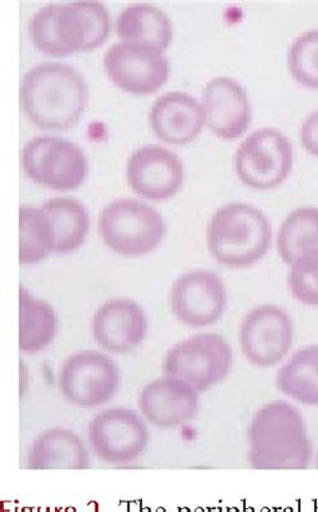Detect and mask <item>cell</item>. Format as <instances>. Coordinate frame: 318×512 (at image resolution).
Returning <instances> with one entry per match:
<instances>
[{
    "mask_svg": "<svg viewBox=\"0 0 318 512\" xmlns=\"http://www.w3.org/2000/svg\"><path fill=\"white\" fill-rule=\"evenodd\" d=\"M249 461L255 469H306L312 443L301 413L284 401L270 402L249 426Z\"/></svg>",
    "mask_w": 318,
    "mask_h": 512,
    "instance_id": "6da1fadb",
    "label": "cell"
},
{
    "mask_svg": "<svg viewBox=\"0 0 318 512\" xmlns=\"http://www.w3.org/2000/svg\"><path fill=\"white\" fill-rule=\"evenodd\" d=\"M21 103L27 116L42 128H66L76 123L88 103L81 73L60 62H42L23 77Z\"/></svg>",
    "mask_w": 318,
    "mask_h": 512,
    "instance_id": "7a4b0ae2",
    "label": "cell"
},
{
    "mask_svg": "<svg viewBox=\"0 0 318 512\" xmlns=\"http://www.w3.org/2000/svg\"><path fill=\"white\" fill-rule=\"evenodd\" d=\"M268 217L249 203L219 207L207 229V245L219 264L229 268L250 267L261 260L272 244Z\"/></svg>",
    "mask_w": 318,
    "mask_h": 512,
    "instance_id": "3957f363",
    "label": "cell"
},
{
    "mask_svg": "<svg viewBox=\"0 0 318 512\" xmlns=\"http://www.w3.org/2000/svg\"><path fill=\"white\" fill-rule=\"evenodd\" d=\"M98 232L105 245L123 256L151 253L166 236L159 211L132 198L116 199L101 211Z\"/></svg>",
    "mask_w": 318,
    "mask_h": 512,
    "instance_id": "277c9868",
    "label": "cell"
},
{
    "mask_svg": "<svg viewBox=\"0 0 318 512\" xmlns=\"http://www.w3.org/2000/svg\"><path fill=\"white\" fill-rule=\"evenodd\" d=\"M233 366V351L218 334H198L184 339L168 351L163 371L168 377L190 383L204 392L223 381Z\"/></svg>",
    "mask_w": 318,
    "mask_h": 512,
    "instance_id": "5b68a950",
    "label": "cell"
},
{
    "mask_svg": "<svg viewBox=\"0 0 318 512\" xmlns=\"http://www.w3.org/2000/svg\"><path fill=\"white\" fill-rule=\"evenodd\" d=\"M293 166L290 140L276 128H259L247 136L235 154V170L247 186L273 189L288 178Z\"/></svg>",
    "mask_w": 318,
    "mask_h": 512,
    "instance_id": "8992f818",
    "label": "cell"
},
{
    "mask_svg": "<svg viewBox=\"0 0 318 512\" xmlns=\"http://www.w3.org/2000/svg\"><path fill=\"white\" fill-rule=\"evenodd\" d=\"M23 170L33 181L56 190L80 186L88 174V159L77 144L56 136H39L22 152Z\"/></svg>",
    "mask_w": 318,
    "mask_h": 512,
    "instance_id": "52a82bcc",
    "label": "cell"
},
{
    "mask_svg": "<svg viewBox=\"0 0 318 512\" xmlns=\"http://www.w3.org/2000/svg\"><path fill=\"white\" fill-rule=\"evenodd\" d=\"M116 363L97 351H81L66 359L60 373V388L70 404L97 408L111 401L119 389Z\"/></svg>",
    "mask_w": 318,
    "mask_h": 512,
    "instance_id": "ba28073f",
    "label": "cell"
},
{
    "mask_svg": "<svg viewBox=\"0 0 318 512\" xmlns=\"http://www.w3.org/2000/svg\"><path fill=\"white\" fill-rule=\"evenodd\" d=\"M164 50L144 42L120 41L106 50L104 66L112 81L125 91L152 93L167 81L170 73Z\"/></svg>",
    "mask_w": 318,
    "mask_h": 512,
    "instance_id": "9c48e42d",
    "label": "cell"
},
{
    "mask_svg": "<svg viewBox=\"0 0 318 512\" xmlns=\"http://www.w3.org/2000/svg\"><path fill=\"white\" fill-rule=\"evenodd\" d=\"M294 326L282 308L265 304L247 314L239 331L242 353L254 366H276L293 345Z\"/></svg>",
    "mask_w": 318,
    "mask_h": 512,
    "instance_id": "30bf717a",
    "label": "cell"
},
{
    "mask_svg": "<svg viewBox=\"0 0 318 512\" xmlns=\"http://www.w3.org/2000/svg\"><path fill=\"white\" fill-rule=\"evenodd\" d=\"M89 441L94 453L109 464L135 461L148 445L147 426L127 409H108L89 424Z\"/></svg>",
    "mask_w": 318,
    "mask_h": 512,
    "instance_id": "8fae6325",
    "label": "cell"
},
{
    "mask_svg": "<svg viewBox=\"0 0 318 512\" xmlns=\"http://www.w3.org/2000/svg\"><path fill=\"white\" fill-rule=\"evenodd\" d=\"M225 284L215 273L195 269L175 281L171 307L180 323L191 327L215 324L226 310Z\"/></svg>",
    "mask_w": 318,
    "mask_h": 512,
    "instance_id": "7c38bea8",
    "label": "cell"
},
{
    "mask_svg": "<svg viewBox=\"0 0 318 512\" xmlns=\"http://www.w3.org/2000/svg\"><path fill=\"white\" fill-rule=\"evenodd\" d=\"M183 177L182 160L166 147L151 144L129 156V185L145 198L162 201L174 197L182 186Z\"/></svg>",
    "mask_w": 318,
    "mask_h": 512,
    "instance_id": "4fadbf2b",
    "label": "cell"
},
{
    "mask_svg": "<svg viewBox=\"0 0 318 512\" xmlns=\"http://www.w3.org/2000/svg\"><path fill=\"white\" fill-rule=\"evenodd\" d=\"M202 105L208 127L221 139H237L249 128V96L234 78H212L203 89Z\"/></svg>",
    "mask_w": 318,
    "mask_h": 512,
    "instance_id": "5bb4252c",
    "label": "cell"
},
{
    "mask_svg": "<svg viewBox=\"0 0 318 512\" xmlns=\"http://www.w3.org/2000/svg\"><path fill=\"white\" fill-rule=\"evenodd\" d=\"M92 330L102 349L115 354L131 353L147 335V316L132 300H109L93 316Z\"/></svg>",
    "mask_w": 318,
    "mask_h": 512,
    "instance_id": "9a60e30c",
    "label": "cell"
},
{
    "mask_svg": "<svg viewBox=\"0 0 318 512\" xmlns=\"http://www.w3.org/2000/svg\"><path fill=\"white\" fill-rule=\"evenodd\" d=\"M139 408L151 424L175 428L194 420L199 409L198 390L182 379L166 375L145 386Z\"/></svg>",
    "mask_w": 318,
    "mask_h": 512,
    "instance_id": "2e32d148",
    "label": "cell"
},
{
    "mask_svg": "<svg viewBox=\"0 0 318 512\" xmlns=\"http://www.w3.org/2000/svg\"><path fill=\"white\" fill-rule=\"evenodd\" d=\"M111 31V17L100 2L56 6V35L62 56L100 46Z\"/></svg>",
    "mask_w": 318,
    "mask_h": 512,
    "instance_id": "e0dca14e",
    "label": "cell"
},
{
    "mask_svg": "<svg viewBox=\"0 0 318 512\" xmlns=\"http://www.w3.org/2000/svg\"><path fill=\"white\" fill-rule=\"evenodd\" d=\"M153 132L164 142L186 144L202 132L206 123L203 105L184 92H168L155 100L149 115Z\"/></svg>",
    "mask_w": 318,
    "mask_h": 512,
    "instance_id": "ac0fdd59",
    "label": "cell"
},
{
    "mask_svg": "<svg viewBox=\"0 0 318 512\" xmlns=\"http://www.w3.org/2000/svg\"><path fill=\"white\" fill-rule=\"evenodd\" d=\"M89 453L76 433L54 428L42 433L31 445L27 467L45 469H88Z\"/></svg>",
    "mask_w": 318,
    "mask_h": 512,
    "instance_id": "d6986e66",
    "label": "cell"
},
{
    "mask_svg": "<svg viewBox=\"0 0 318 512\" xmlns=\"http://www.w3.org/2000/svg\"><path fill=\"white\" fill-rule=\"evenodd\" d=\"M53 236V252L70 253L84 244L90 218L88 210L74 198H53L41 207Z\"/></svg>",
    "mask_w": 318,
    "mask_h": 512,
    "instance_id": "ffe728a7",
    "label": "cell"
},
{
    "mask_svg": "<svg viewBox=\"0 0 318 512\" xmlns=\"http://www.w3.org/2000/svg\"><path fill=\"white\" fill-rule=\"evenodd\" d=\"M58 318L49 303L31 295L25 287L19 289V349L37 354L56 338Z\"/></svg>",
    "mask_w": 318,
    "mask_h": 512,
    "instance_id": "44dd1931",
    "label": "cell"
},
{
    "mask_svg": "<svg viewBox=\"0 0 318 512\" xmlns=\"http://www.w3.org/2000/svg\"><path fill=\"white\" fill-rule=\"evenodd\" d=\"M116 27L124 41L144 42L162 50H166L174 38L170 17L148 3H136L121 11Z\"/></svg>",
    "mask_w": 318,
    "mask_h": 512,
    "instance_id": "7402d4cb",
    "label": "cell"
},
{
    "mask_svg": "<svg viewBox=\"0 0 318 512\" xmlns=\"http://www.w3.org/2000/svg\"><path fill=\"white\" fill-rule=\"evenodd\" d=\"M277 246L282 261L289 265L318 253V209L300 207L293 210L282 222Z\"/></svg>",
    "mask_w": 318,
    "mask_h": 512,
    "instance_id": "603a6c76",
    "label": "cell"
},
{
    "mask_svg": "<svg viewBox=\"0 0 318 512\" xmlns=\"http://www.w3.org/2000/svg\"><path fill=\"white\" fill-rule=\"evenodd\" d=\"M277 386L300 404L318 406V346L294 354L278 371Z\"/></svg>",
    "mask_w": 318,
    "mask_h": 512,
    "instance_id": "cb8c5ba5",
    "label": "cell"
},
{
    "mask_svg": "<svg viewBox=\"0 0 318 512\" xmlns=\"http://www.w3.org/2000/svg\"><path fill=\"white\" fill-rule=\"evenodd\" d=\"M53 252V236L42 209L22 205L19 209V263L37 264Z\"/></svg>",
    "mask_w": 318,
    "mask_h": 512,
    "instance_id": "d4e9b609",
    "label": "cell"
},
{
    "mask_svg": "<svg viewBox=\"0 0 318 512\" xmlns=\"http://www.w3.org/2000/svg\"><path fill=\"white\" fill-rule=\"evenodd\" d=\"M288 66L298 84L318 89V29L304 31L294 39L289 49Z\"/></svg>",
    "mask_w": 318,
    "mask_h": 512,
    "instance_id": "484cf974",
    "label": "cell"
},
{
    "mask_svg": "<svg viewBox=\"0 0 318 512\" xmlns=\"http://www.w3.org/2000/svg\"><path fill=\"white\" fill-rule=\"evenodd\" d=\"M288 283L298 302L305 306H318V253L309 254L292 264Z\"/></svg>",
    "mask_w": 318,
    "mask_h": 512,
    "instance_id": "4316f807",
    "label": "cell"
},
{
    "mask_svg": "<svg viewBox=\"0 0 318 512\" xmlns=\"http://www.w3.org/2000/svg\"><path fill=\"white\" fill-rule=\"evenodd\" d=\"M300 136L305 150L318 158V109L306 117L301 125Z\"/></svg>",
    "mask_w": 318,
    "mask_h": 512,
    "instance_id": "83f0119b",
    "label": "cell"
},
{
    "mask_svg": "<svg viewBox=\"0 0 318 512\" xmlns=\"http://www.w3.org/2000/svg\"><path fill=\"white\" fill-rule=\"evenodd\" d=\"M317 468H318V456H317Z\"/></svg>",
    "mask_w": 318,
    "mask_h": 512,
    "instance_id": "f1b7e54d",
    "label": "cell"
}]
</instances>
